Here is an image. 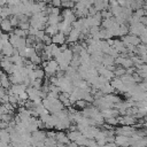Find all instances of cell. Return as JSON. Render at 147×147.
<instances>
[{
    "label": "cell",
    "mask_w": 147,
    "mask_h": 147,
    "mask_svg": "<svg viewBox=\"0 0 147 147\" xmlns=\"http://www.w3.org/2000/svg\"><path fill=\"white\" fill-rule=\"evenodd\" d=\"M0 85H1V84H0Z\"/></svg>",
    "instance_id": "30bf717a"
},
{
    "label": "cell",
    "mask_w": 147,
    "mask_h": 147,
    "mask_svg": "<svg viewBox=\"0 0 147 147\" xmlns=\"http://www.w3.org/2000/svg\"><path fill=\"white\" fill-rule=\"evenodd\" d=\"M1 11H2V7L0 6V15H1Z\"/></svg>",
    "instance_id": "ba28073f"
},
{
    "label": "cell",
    "mask_w": 147,
    "mask_h": 147,
    "mask_svg": "<svg viewBox=\"0 0 147 147\" xmlns=\"http://www.w3.org/2000/svg\"><path fill=\"white\" fill-rule=\"evenodd\" d=\"M0 84H1V86H2L3 88H6V90L10 88V86H11V83H10V79H9V75H8V74L3 72V75L0 77Z\"/></svg>",
    "instance_id": "3957f363"
},
{
    "label": "cell",
    "mask_w": 147,
    "mask_h": 147,
    "mask_svg": "<svg viewBox=\"0 0 147 147\" xmlns=\"http://www.w3.org/2000/svg\"><path fill=\"white\" fill-rule=\"evenodd\" d=\"M15 52V47L10 44V42H7V44H3V47H2V51H1V54L5 55V56H8L10 57Z\"/></svg>",
    "instance_id": "7a4b0ae2"
},
{
    "label": "cell",
    "mask_w": 147,
    "mask_h": 147,
    "mask_svg": "<svg viewBox=\"0 0 147 147\" xmlns=\"http://www.w3.org/2000/svg\"><path fill=\"white\" fill-rule=\"evenodd\" d=\"M52 5L59 8L60 6H62V0H52Z\"/></svg>",
    "instance_id": "5b68a950"
},
{
    "label": "cell",
    "mask_w": 147,
    "mask_h": 147,
    "mask_svg": "<svg viewBox=\"0 0 147 147\" xmlns=\"http://www.w3.org/2000/svg\"><path fill=\"white\" fill-rule=\"evenodd\" d=\"M0 28H1V31H2V32H6V33L13 32V25H11L9 18L1 20V22H0Z\"/></svg>",
    "instance_id": "6da1fadb"
},
{
    "label": "cell",
    "mask_w": 147,
    "mask_h": 147,
    "mask_svg": "<svg viewBox=\"0 0 147 147\" xmlns=\"http://www.w3.org/2000/svg\"><path fill=\"white\" fill-rule=\"evenodd\" d=\"M2 75H3V70H2V69H1V68H0V77H1V76H2Z\"/></svg>",
    "instance_id": "52a82bcc"
},
{
    "label": "cell",
    "mask_w": 147,
    "mask_h": 147,
    "mask_svg": "<svg viewBox=\"0 0 147 147\" xmlns=\"http://www.w3.org/2000/svg\"><path fill=\"white\" fill-rule=\"evenodd\" d=\"M22 2H25V1H29V0H21Z\"/></svg>",
    "instance_id": "9c48e42d"
},
{
    "label": "cell",
    "mask_w": 147,
    "mask_h": 147,
    "mask_svg": "<svg viewBox=\"0 0 147 147\" xmlns=\"http://www.w3.org/2000/svg\"><path fill=\"white\" fill-rule=\"evenodd\" d=\"M6 94H7V90H6V88H3V87L0 85V98L2 99V98L6 95Z\"/></svg>",
    "instance_id": "8992f818"
},
{
    "label": "cell",
    "mask_w": 147,
    "mask_h": 147,
    "mask_svg": "<svg viewBox=\"0 0 147 147\" xmlns=\"http://www.w3.org/2000/svg\"><path fill=\"white\" fill-rule=\"evenodd\" d=\"M65 40V37H64V33L62 32H57L54 37H52V41L54 44H63Z\"/></svg>",
    "instance_id": "277c9868"
}]
</instances>
